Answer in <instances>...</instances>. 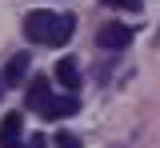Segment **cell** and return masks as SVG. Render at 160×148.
<instances>
[{"instance_id":"cell-8","label":"cell","mask_w":160,"mask_h":148,"mask_svg":"<svg viewBox=\"0 0 160 148\" xmlns=\"http://www.w3.org/2000/svg\"><path fill=\"white\" fill-rule=\"evenodd\" d=\"M100 4H108V8H120V12H132V16H136L140 8H144L140 0H100Z\"/></svg>"},{"instance_id":"cell-3","label":"cell","mask_w":160,"mask_h":148,"mask_svg":"<svg viewBox=\"0 0 160 148\" xmlns=\"http://www.w3.org/2000/svg\"><path fill=\"white\" fill-rule=\"evenodd\" d=\"M72 112H80L76 92H64V96H48V104L40 108V116H44V120H64V116H72Z\"/></svg>"},{"instance_id":"cell-2","label":"cell","mask_w":160,"mask_h":148,"mask_svg":"<svg viewBox=\"0 0 160 148\" xmlns=\"http://www.w3.org/2000/svg\"><path fill=\"white\" fill-rule=\"evenodd\" d=\"M96 44H100V48H108V52H120V48L132 44V28L112 20V24H104V28L96 32Z\"/></svg>"},{"instance_id":"cell-1","label":"cell","mask_w":160,"mask_h":148,"mask_svg":"<svg viewBox=\"0 0 160 148\" xmlns=\"http://www.w3.org/2000/svg\"><path fill=\"white\" fill-rule=\"evenodd\" d=\"M76 32V16L72 12H48V8H36L24 16V36L32 44H48V48H60V44L72 40Z\"/></svg>"},{"instance_id":"cell-4","label":"cell","mask_w":160,"mask_h":148,"mask_svg":"<svg viewBox=\"0 0 160 148\" xmlns=\"http://www.w3.org/2000/svg\"><path fill=\"white\" fill-rule=\"evenodd\" d=\"M28 52H16V56H12V60L4 64V72H0V84L4 88H12V84H24V76H28Z\"/></svg>"},{"instance_id":"cell-11","label":"cell","mask_w":160,"mask_h":148,"mask_svg":"<svg viewBox=\"0 0 160 148\" xmlns=\"http://www.w3.org/2000/svg\"><path fill=\"white\" fill-rule=\"evenodd\" d=\"M0 92H4V84H0Z\"/></svg>"},{"instance_id":"cell-10","label":"cell","mask_w":160,"mask_h":148,"mask_svg":"<svg viewBox=\"0 0 160 148\" xmlns=\"http://www.w3.org/2000/svg\"><path fill=\"white\" fill-rule=\"evenodd\" d=\"M0 148H24V144H20V140H12V144H0Z\"/></svg>"},{"instance_id":"cell-9","label":"cell","mask_w":160,"mask_h":148,"mask_svg":"<svg viewBox=\"0 0 160 148\" xmlns=\"http://www.w3.org/2000/svg\"><path fill=\"white\" fill-rule=\"evenodd\" d=\"M56 148H80V140L72 136V132H60V136H56Z\"/></svg>"},{"instance_id":"cell-5","label":"cell","mask_w":160,"mask_h":148,"mask_svg":"<svg viewBox=\"0 0 160 148\" xmlns=\"http://www.w3.org/2000/svg\"><path fill=\"white\" fill-rule=\"evenodd\" d=\"M52 76L64 84V92H76L80 88V64L72 60V56H64V60H56V72H52Z\"/></svg>"},{"instance_id":"cell-7","label":"cell","mask_w":160,"mask_h":148,"mask_svg":"<svg viewBox=\"0 0 160 148\" xmlns=\"http://www.w3.org/2000/svg\"><path fill=\"white\" fill-rule=\"evenodd\" d=\"M48 104V76H36V80H32V84H28V108H44Z\"/></svg>"},{"instance_id":"cell-6","label":"cell","mask_w":160,"mask_h":148,"mask_svg":"<svg viewBox=\"0 0 160 148\" xmlns=\"http://www.w3.org/2000/svg\"><path fill=\"white\" fill-rule=\"evenodd\" d=\"M20 124H24V116H20V112H8V116L0 120V144L20 140Z\"/></svg>"}]
</instances>
